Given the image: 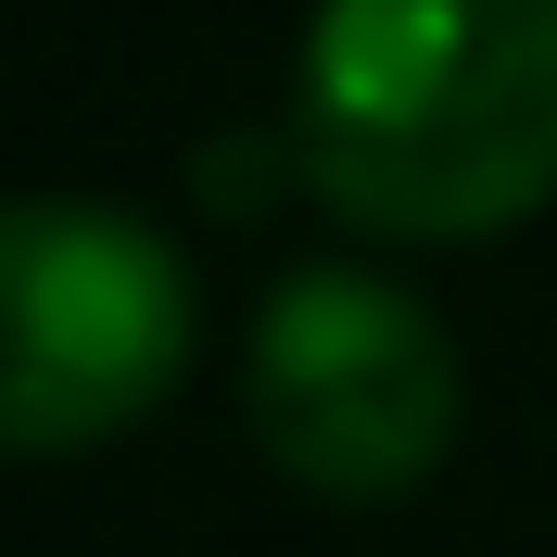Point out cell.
I'll return each instance as SVG.
<instances>
[{"mask_svg": "<svg viewBox=\"0 0 557 557\" xmlns=\"http://www.w3.org/2000/svg\"><path fill=\"white\" fill-rule=\"evenodd\" d=\"M292 165L393 242H494L557 190V0H317Z\"/></svg>", "mask_w": 557, "mask_h": 557, "instance_id": "1", "label": "cell"}, {"mask_svg": "<svg viewBox=\"0 0 557 557\" xmlns=\"http://www.w3.org/2000/svg\"><path fill=\"white\" fill-rule=\"evenodd\" d=\"M456 406H469V381H456L444 317L368 267H292L253 317L242 418L305 494L368 507V494L431 482L456 444Z\"/></svg>", "mask_w": 557, "mask_h": 557, "instance_id": "3", "label": "cell"}, {"mask_svg": "<svg viewBox=\"0 0 557 557\" xmlns=\"http://www.w3.org/2000/svg\"><path fill=\"white\" fill-rule=\"evenodd\" d=\"M190 267L127 203H0V456H89L190 368Z\"/></svg>", "mask_w": 557, "mask_h": 557, "instance_id": "2", "label": "cell"}]
</instances>
